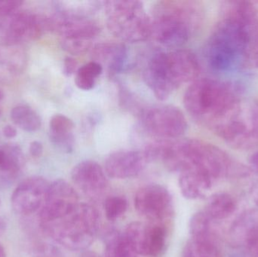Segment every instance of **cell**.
Segmentation results:
<instances>
[{
  "label": "cell",
  "mask_w": 258,
  "mask_h": 257,
  "mask_svg": "<svg viewBox=\"0 0 258 257\" xmlns=\"http://www.w3.org/2000/svg\"><path fill=\"white\" fill-rule=\"evenodd\" d=\"M241 89L235 83L213 78L196 79L183 96L186 111L212 129L237 114Z\"/></svg>",
  "instance_id": "1"
},
{
  "label": "cell",
  "mask_w": 258,
  "mask_h": 257,
  "mask_svg": "<svg viewBox=\"0 0 258 257\" xmlns=\"http://www.w3.org/2000/svg\"><path fill=\"white\" fill-rule=\"evenodd\" d=\"M200 70V62L192 51H163L152 56L144 70V79L156 98L164 101L182 84L195 81Z\"/></svg>",
  "instance_id": "2"
},
{
  "label": "cell",
  "mask_w": 258,
  "mask_h": 257,
  "mask_svg": "<svg viewBox=\"0 0 258 257\" xmlns=\"http://www.w3.org/2000/svg\"><path fill=\"white\" fill-rule=\"evenodd\" d=\"M257 32L258 25L223 14L208 42L206 54L209 65L221 72L242 66L251 38Z\"/></svg>",
  "instance_id": "3"
},
{
  "label": "cell",
  "mask_w": 258,
  "mask_h": 257,
  "mask_svg": "<svg viewBox=\"0 0 258 257\" xmlns=\"http://www.w3.org/2000/svg\"><path fill=\"white\" fill-rule=\"evenodd\" d=\"M199 18L192 2H159L153 9L151 36L168 48L182 46L189 40Z\"/></svg>",
  "instance_id": "4"
},
{
  "label": "cell",
  "mask_w": 258,
  "mask_h": 257,
  "mask_svg": "<svg viewBox=\"0 0 258 257\" xmlns=\"http://www.w3.org/2000/svg\"><path fill=\"white\" fill-rule=\"evenodd\" d=\"M177 159L183 170L190 165L203 169L214 182L223 178H242L251 170L215 145L197 139L176 143Z\"/></svg>",
  "instance_id": "5"
},
{
  "label": "cell",
  "mask_w": 258,
  "mask_h": 257,
  "mask_svg": "<svg viewBox=\"0 0 258 257\" xmlns=\"http://www.w3.org/2000/svg\"><path fill=\"white\" fill-rule=\"evenodd\" d=\"M43 232L68 250H84L90 247L98 233V211L88 204L79 205L68 215L54 221L40 223Z\"/></svg>",
  "instance_id": "6"
},
{
  "label": "cell",
  "mask_w": 258,
  "mask_h": 257,
  "mask_svg": "<svg viewBox=\"0 0 258 257\" xmlns=\"http://www.w3.org/2000/svg\"><path fill=\"white\" fill-rule=\"evenodd\" d=\"M109 31L124 42H144L152 35V19L143 3L134 0L103 2Z\"/></svg>",
  "instance_id": "7"
},
{
  "label": "cell",
  "mask_w": 258,
  "mask_h": 257,
  "mask_svg": "<svg viewBox=\"0 0 258 257\" xmlns=\"http://www.w3.org/2000/svg\"><path fill=\"white\" fill-rule=\"evenodd\" d=\"M47 31L48 18L43 15L19 10L0 17V42L3 45L18 46L39 39Z\"/></svg>",
  "instance_id": "8"
},
{
  "label": "cell",
  "mask_w": 258,
  "mask_h": 257,
  "mask_svg": "<svg viewBox=\"0 0 258 257\" xmlns=\"http://www.w3.org/2000/svg\"><path fill=\"white\" fill-rule=\"evenodd\" d=\"M141 122L146 132L163 140L179 138L185 134L188 127L183 112L167 104L144 109L141 113Z\"/></svg>",
  "instance_id": "9"
},
{
  "label": "cell",
  "mask_w": 258,
  "mask_h": 257,
  "mask_svg": "<svg viewBox=\"0 0 258 257\" xmlns=\"http://www.w3.org/2000/svg\"><path fill=\"white\" fill-rule=\"evenodd\" d=\"M124 235L139 256H159L165 247L166 230L162 223L133 222Z\"/></svg>",
  "instance_id": "10"
},
{
  "label": "cell",
  "mask_w": 258,
  "mask_h": 257,
  "mask_svg": "<svg viewBox=\"0 0 258 257\" xmlns=\"http://www.w3.org/2000/svg\"><path fill=\"white\" fill-rule=\"evenodd\" d=\"M134 202L137 212L152 223H161L170 216L172 210L169 191L159 184H149L140 188Z\"/></svg>",
  "instance_id": "11"
},
{
  "label": "cell",
  "mask_w": 258,
  "mask_h": 257,
  "mask_svg": "<svg viewBox=\"0 0 258 257\" xmlns=\"http://www.w3.org/2000/svg\"><path fill=\"white\" fill-rule=\"evenodd\" d=\"M79 203L78 194L74 187L63 180H57L50 184L45 202L39 210V221L48 223L62 218Z\"/></svg>",
  "instance_id": "12"
},
{
  "label": "cell",
  "mask_w": 258,
  "mask_h": 257,
  "mask_svg": "<svg viewBox=\"0 0 258 257\" xmlns=\"http://www.w3.org/2000/svg\"><path fill=\"white\" fill-rule=\"evenodd\" d=\"M50 184L42 177H31L21 183L11 199L12 208L20 214H31L40 210Z\"/></svg>",
  "instance_id": "13"
},
{
  "label": "cell",
  "mask_w": 258,
  "mask_h": 257,
  "mask_svg": "<svg viewBox=\"0 0 258 257\" xmlns=\"http://www.w3.org/2000/svg\"><path fill=\"white\" fill-rule=\"evenodd\" d=\"M48 18L49 31L57 33L61 39L92 41L101 32L99 25L89 18L71 16L56 12Z\"/></svg>",
  "instance_id": "14"
},
{
  "label": "cell",
  "mask_w": 258,
  "mask_h": 257,
  "mask_svg": "<svg viewBox=\"0 0 258 257\" xmlns=\"http://www.w3.org/2000/svg\"><path fill=\"white\" fill-rule=\"evenodd\" d=\"M71 178L75 185L88 197L98 199L108 187L107 175L96 161L85 160L74 166Z\"/></svg>",
  "instance_id": "15"
},
{
  "label": "cell",
  "mask_w": 258,
  "mask_h": 257,
  "mask_svg": "<svg viewBox=\"0 0 258 257\" xmlns=\"http://www.w3.org/2000/svg\"><path fill=\"white\" fill-rule=\"evenodd\" d=\"M147 162L148 160L143 151H116L107 157L104 170L109 178L128 179L139 175Z\"/></svg>",
  "instance_id": "16"
},
{
  "label": "cell",
  "mask_w": 258,
  "mask_h": 257,
  "mask_svg": "<svg viewBox=\"0 0 258 257\" xmlns=\"http://www.w3.org/2000/svg\"><path fill=\"white\" fill-rule=\"evenodd\" d=\"M258 239V209L242 213L230 226L227 241L233 247H245Z\"/></svg>",
  "instance_id": "17"
},
{
  "label": "cell",
  "mask_w": 258,
  "mask_h": 257,
  "mask_svg": "<svg viewBox=\"0 0 258 257\" xmlns=\"http://www.w3.org/2000/svg\"><path fill=\"white\" fill-rule=\"evenodd\" d=\"M178 183L183 197L195 200L204 197L215 182L203 169L190 165L180 172Z\"/></svg>",
  "instance_id": "18"
},
{
  "label": "cell",
  "mask_w": 258,
  "mask_h": 257,
  "mask_svg": "<svg viewBox=\"0 0 258 257\" xmlns=\"http://www.w3.org/2000/svg\"><path fill=\"white\" fill-rule=\"evenodd\" d=\"M93 61L107 66L112 74L119 73L123 70L128 60V51L122 43L104 42L98 44L92 48Z\"/></svg>",
  "instance_id": "19"
},
{
  "label": "cell",
  "mask_w": 258,
  "mask_h": 257,
  "mask_svg": "<svg viewBox=\"0 0 258 257\" xmlns=\"http://www.w3.org/2000/svg\"><path fill=\"white\" fill-rule=\"evenodd\" d=\"M3 158L0 163V190L9 188L21 175L24 165V156L21 147L8 143L1 148Z\"/></svg>",
  "instance_id": "20"
},
{
  "label": "cell",
  "mask_w": 258,
  "mask_h": 257,
  "mask_svg": "<svg viewBox=\"0 0 258 257\" xmlns=\"http://www.w3.org/2000/svg\"><path fill=\"white\" fill-rule=\"evenodd\" d=\"M25 55L18 46L3 45L0 47V79L12 78L22 72Z\"/></svg>",
  "instance_id": "21"
},
{
  "label": "cell",
  "mask_w": 258,
  "mask_h": 257,
  "mask_svg": "<svg viewBox=\"0 0 258 257\" xmlns=\"http://www.w3.org/2000/svg\"><path fill=\"white\" fill-rule=\"evenodd\" d=\"M236 206V200L231 195L215 193L208 200L204 212L215 221L225 220L235 212Z\"/></svg>",
  "instance_id": "22"
},
{
  "label": "cell",
  "mask_w": 258,
  "mask_h": 257,
  "mask_svg": "<svg viewBox=\"0 0 258 257\" xmlns=\"http://www.w3.org/2000/svg\"><path fill=\"white\" fill-rule=\"evenodd\" d=\"M214 223L215 220H212L204 211L194 214L189 220L191 238L218 241Z\"/></svg>",
  "instance_id": "23"
},
{
  "label": "cell",
  "mask_w": 258,
  "mask_h": 257,
  "mask_svg": "<svg viewBox=\"0 0 258 257\" xmlns=\"http://www.w3.org/2000/svg\"><path fill=\"white\" fill-rule=\"evenodd\" d=\"M103 2L91 0H78V1L56 2L57 12L71 16L80 18H89V16L98 12Z\"/></svg>",
  "instance_id": "24"
},
{
  "label": "cell",
  "mask_w": 258,
  "mask_h": 257,
  "mask_svg": "<svg viewBox=\"0 0 258 257\" xmlns=\"http://www.w3.org/2000/svg\"><path fill=\"white\" fill-rule=\"evenodd\" d=\"M105 257H139L124 233L112 231L105 241Z\"/></svg>",
  "instance_id": "25"
},
{
  "label": "cell",
  "mask_w": 258,
  "mask_h": 257,
  "mask_svg": "<svg viewBox=\"0 0 258 257\" xmlns=\"http://www.w3.org/2000/svg\"><path fill=\"white\" fill-rule=\"evenodd\" d=\"M15 125L27 132H34L40 128L42 120L39 115L27 105H18L11 112Z\"/></svg>",
  "instance_id": "26"
},
{
  "label": "cell",
  "mask_w": 258,
  "mask_h": 257,
  "mask_svg": "<svg viewBox=\"0 0 258 257\" xmlns=\"http://www.w3.org/2000/svg\"><path fill=\"white\" fill-rule=\"evenodd\" d=\"M183 257H222L218 241L191 238L183 248Z\"/></svg>",
  "instance_id": "27"
},
{
  "label": "cell",
  "mask_w": 258,
  "mask_h": 257,
  "mask_svg": "<svg viewBox=\"0 0 258 257\" xmlns=\"http://www.w3.org/2000/svg\"><path fill=\"white\" fill-rule=\"evenodd\" d=\"M102 72L103 66L100 63L93 60L86 63L79 68L76 72V85L81 90H92Z\"/></svg>",
  "instance_id": "28"
},
{
  "label": "cell",
  "mask_w": 258,
  "mask_h": 257,
  "mask_svg": "<svg viewBox=\"0 0 258 257\" xmlns=\"http://www.w3.org/2000/svg\"><path fill=\"white\" fill-rule=\"evenodd\" d=\"M104 212L109 220H117L126 212L128 202L123 196H113L107 198L104 205Z\"/></svg>",
  "instance_id": "29"
},
{
  "label": "cell",
  "mask_w": 258,
  "mask_h": 257,
  "mask_svg": "<svg viewBox=\"0 0 258 257\" xmlns=\"http://www.w3.org/2000/svg\"><path fill=\"white\" fill-rule=\"evenodd\" d=\"M74 122L61 114L54 115L49 123V134H69L74 132Z\"/></svg>",
  "instance_id": "30"
},
{
  "label": "cell",
  "mask_w": 258,
  "mask_h": 257,
  "mask_svg": "<svg viewBox=\"0 0 258 257\" xmlns=\"http://www.w3.org/2000/svg\"><path fill=\"white\" fill-rule=\"evenodd\" d=\"M62 48L69 54L78 55L84 54L92 47V41L78 40V39H61Z\"/></svg>",
  "instance_id": "31"
},
{
  "label": "cell",
  "mask_w": 258,
  "mask_h": 257,
  "mask_svg": "<svg viewBox=\"0 0 258 257\" xmlns=\"http://www.w3.org/2000/svg\"><path fill=\"white\" fill-rule=\"evenodd\" d=\"M243 67H258V32L251 38L242 61Z\"/></svg>",
  "instance_id": "32"
},
{
  "label": "cell",
  "mask_w": 258,
  "mask_h": 257,
  "mask_svg": "<svg viewBox=\"0 0 258 257\" xmlns=\"http://www.w3.org/2000/svg\"><path fill=\"white\" fill-rule=\"evenodd\" d=\"M22 1L18 0H9V1H0V17L6 16L21 10Z\"/></svg>",
  "instance_id": "33"
},
{
  "label": "cell",
  "mask_w": 258,
  "mask_h": 257,
  "mask_svg": "<svg viewBox=\"0 0 258 257\" xmlns=\"http://www.w3.org/2000/svg\"><path fill=\"white\" fill-rule=\"evenodd\" d=\"M77 66H78V63H77L75 59L73 58L72 57H67L64 59V61H63V74L66 76H71L74 73L76 74L77 69H77Z\"/></svg>",
  "instance_id": "34"
},
{
  "label": "cell",
  "mask_w": 258,
  "mask_h": 257,
  "mask_svg": "<svg viewBox=\"0 0 258 257\" xmlns=\"http://www.w3.org/2000/svg\"><path fill=\"white\" fill-rule=\"evenodd\" d=\"M43 152V146L39 141H33L30 145V152L32 156L35 158L41 156Z\"/></svg>",
  "instance_id": "35"
},
{
  "label": "cell",
  "mask_w": 258,
  "mask_h": 257,
  "mask_svg": "<svg viewBox=\"0 0 258 257\" xmlns=\"http://www.w3.org/2000/svg\"><path fill=\"white\" fill-rule=\"evenodd\" d=\"M245 248L251 257H258V239L251 241Z\"/></svg>",
  "instance_id": "36"
},
{
  "label": "cell",
  "mask_w": 258,
  "mask_h": 257,
  "mask_svg": "<svg viewBox=\"0 0 258 257\" xmlns=\"http://www.w3.org/2000/svg\"><path fill=\"white\" fill-rule=\"evenodd\" d=\"M3 134L7 138L12 139L16 137L18 132L15 127L12 125H6L3 128Z\"/></svg>",
  "instance_id": "37"
},
{
  "label": "cell",
  "mask_w": 258,
  "mask_h": 257,
  "mask_svg": "<svg viewBox=\"0 0 258 257\" xmlns=\"http://www.w3.org/2000/svg\"><path fill=\"white\" fill-rule=\"evenodd\" d=\"M250 170L258 175V151L254 152L249 160Z\"/></svg>",
  "instance_id": "38"
},
{
  "label": "cell",
  "mask_w": 258,
  "mask_h": 257,
  "mask_svg": "<svg viewBox=\"0 0 258 257\" xmlns=\"http://www.w3.org/2000/svg\"><path fill=\"white\" fill-rule=\"evenodd\" d=\"M251 197H252L254 204L258 207V182L254 186L251 190Z\"/></svg>",
  "instance_id": "39"
},
{
  "label": "cell",
  "mask_w": 258,
  "mask_h": 257,
  "mask_svg": "<svg viewBox=\"0 0 258 257\" xmlns=\"http://www.w3.org/2000/svg\"><path fill=\"white\" fill-rule=\"evenodd\" d=\"M82 257H99L96 253H91V252H87V253H85L82 256Z\"/></svg>",
  "instance_id": "40"
},
{
  "label": "cell",
  "mask_w": 258,
  "mask_h": 257,
  "mask_svg": "<svg viewBox=\"0 0 258 257\" xmlns=\"http://www.w3.org/2000/svg\"><path fill=\"white\" fill-rule=\"evenodd\" d=\"M0 257H6V252L4 247L0 244Z\"/></svg>",
  "instance_id": "41"
},
{
  "label": "cell",
  "mask_w": 258,
  "mask_h": 257,
  "mask_svg": "<svg viewBox=\"0 0 258 257\" xmlns=\"http://www.w3.org/2000/svg\"><path fill=\"white\" fill-rule=\"evenodd\" d=\"M3 152L2 149H0V163H1L2 160H3Z\"/></svg>",
  "instance_id": "42"
},
{
  "label": "cell",
  "mask_w": 258,
  "mask_h": 257,
  "mask_svg": "<svg viewBox=\"0 0 258 257\" xmlns=\"http://www.w3.org/2000/svg\"><path fill=\"white\" fill-rule=\"evenodd\" d=\"M3 92L0 91V101H1L2 99H3Z\"/></svg>",
  "instance_id": "43"
},
{
  "label": "cell",
  "mask_w": 258,
  "mask_h": 257,
  "mask_svg": "<svg viewBox=\"0 0 258 257\" xmlns=\"http://www.w3.org/2000/svg\"><path fill=\"white\" fill-rule=\"evenodd\" d=\"M233 257H240V256H233Z\"/></svg>",
  "instance_id": "44"
},
{
  "label": "cell",
  "mask_w": 258,
  "mask_h": 257,
  "mask_svg": "<svg viewBox=\"0 0 258 257\" xmlns=\"http://www.w3.org/2000/svg\"><path fill=\"white\" fill-rule=\"evenodd\" d=\"M0 115H1V111H0Z\"/></svg>",
  "instance_id": "45"
},
{
  "label": "cell",
  "mask_w": 258,
  "mask_h": 257,
  "mask_svg": "<svg viewBox=\"0 0 258 257\" xmlns=\"http://www.w3.org/2000/svg\"><path fill=\"white\" fill-rule=\"evenodd\" d=\"M0 203H1V202H0Z\"/></svg>",
  "instance_id": "46"
}]
</instances>
